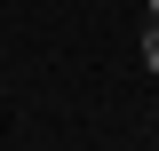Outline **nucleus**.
I'll list each match as a JSON object with an SVG mask.
<instances>
[{
	"label": "nucleus",
	"mask_w": 159,
	"mask_h": 151,
	"mask_svg": "<svg viewBox=\"0 0 159 151\" xmlns=\"http://www.w3.org/2000/svg\"><path fill=\"white\" fill-rule=\"evenodd\" d=\"M143 72H159V24H143Z\"/></svg>",
	"instance_id": "obj_1"
},
{
	"label": "nucleus",
	"mask_w": 159,
	"mask_h": 151,
	"mask_svg": "<svg viewBox=\"0 0 159 151\" xmlns=\"http://www.w3.org/2000/svg\"><path fill=\"white\" fill-rule=\"evenodd\" d=\"M151 24H159V0H151Z\"/></svg>",
	"instance_id": "obj_2"
}]
</instances>
